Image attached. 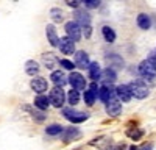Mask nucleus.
<instances>
[{"label": "nucleus", "mask_w": 156, "mask_h": 150, "mask_svg": "<svg viewBox=\"0 0 156 150\" xmlns=\"http://www.w3.org/2000/svg\"><path fill=\"white\" fill-rule=\"evenodd\" d=\"M114 89H112V86L111 84H103L101 88H98V92H97V97L101 100V102H105L108 103L109 100H112L114 97Z\"/></svg>", "instance_id": "9b49d317"}, {"label": "nucleus", "mask_w": 156, "mask_h": 150, "mask_svg": "<svg viewBox=\"0 0 156 150\" xmlns=\"http://www.w3.org/2000/svg\"><path fill=\"white\" fill-rule=\"evenodd\" d=\"M48 106H50V100H48L47 95L41 94V95H37V97L34 98V108H37L39 111H42V112H44Z\"/></svg>", "instance_id": "6ab92c4d"}, {"label": "nucleus", "mask_w": 156, "mask_h": 150, "mask_svg": "<svg viewBox=\"0 0 156 150\" xmlns=\"http://www.w3.org/2000/svg\"><path fill=\"white\" fill-rule=\"evenodd\" d=\"M42 62H44V66L47 69H53L56 64H58V58L55 53H51V52H47V53H42Z\"/></svg>", "instance_id": "a211bd4d"}, {"label": "nucleus", "mask_w": 156, "mask_h": 150, "mask_svg": "<svg viewBox=\"0 0 156 150\" xmlns=\"http://www.w3.org/2000/svg\"><path fill=\"white\" fill-rule=\"evenodd\" d=\"M62 130H64L62 125H59V123H51V125H48V127L45 128V133H47L48 136H59V134L62 133Z\"/></svg>", "instance_id": "393cba45"}, {"label": "nucleus", "mask_w": 156, "mask_h": 150, "mask_svg": "<svg viewBox=\"0 0 156 150\" xmlns=\"http://www.w3.org/2000/svg\"><path fill=\"white\" fill-rule=\"evenodd\" d=\"M126 134H128L129 138H131L133 141H139L140 138L144 136V131L139 130V128H134V130H128V131H126Z\"/></svg>", "instance_id": "c85d7f7f"}, {"label": "nucleus", "mask_w": 156, "mask_h": 150, "mask_svg": "<svg viewBox=\"0 0 156 150\" xmlns=\"http://www.w3.org/2000/svg\"><path fill=\"white\" fill-rule=\"evenodd\" d=\"M153 148V144H148V145H144L142 148H137V150H151Z\"/></svg>", "instance_id": "c9c22d12"}, {"label": "nucleus", "mask_w": 156, "mask_h": 150, "mask_svg": "<svg viewBox=\"0 0 156 150\" xmlns=\"http://www.w3.org/2000/svg\"><path fill=\"white\" fill-rule=\"evenodd\" d=\"M75 56V67H80V69H87L89 64H90V61H89V55L84 52V50H78V52L73 53Z\"/></svg>", "instance_id": "9d476101"}, {"label": "nucleus", "mask_w": 156, "mask_h": 150, "mask_svg": "<svg viewBox=\"0 0 156 150\" xmlns=\"http://www.w3.org/2000/svg\"><path fill=\"white\" fill-rule=\"evenodd\" d=\"M67 83H70V86L73 88L75 91H83L86 89V80L80 72H70Z\"/></svg>", "instance_id": "423d86ee"}, {"label": "nucleus", "mask_w": 156, "mask_h": 150, "mask_svg": "<svg viewBox=\"0 0 156 150\" xmlns=\"http://www.w3.org/2000/svg\"><path fill=\"white\" fill-rule=\"evenodd\" d=\"M59 64L66 70H73L75 69V64H73L72 61H69V59H59Z\"/></svg>", "instance_id": "2f4dec72"}, {"label": "nucleus", "mask_w": 156, "mask_h": 150, "mask_svg": "<svg viewBox=\"0 0 156 150\" xmlns=\"http://www.w3.org/2000/svg\"><path fill=\"white\" fill-rule=\"evenodd\" d=\"M87 69H89V77H90V80H92L94 83H95L97 80H100V73H101V69H100V64H98L97 61L90 62Z\"/></svg>", "instance_id": "aec40b11"}, {"label": "nucleus", "mask_w": 156, "mask_h": 150, "mask_svg": "<svg viewBox=\"0 0 156 150\" xmlns=\"http://www.w3.org/2000/svg\"><path fill=\"white\" fill-rule=\"evenodd\" d=\"M76 138H80V130L76 127H69V128H64L62 133H61V139L64 142H70V141H75Z\"/></svg>", "instance_id": "ddd939ff"}, {"label": "nucleus", "mask_w": 156, "mask_h": 150, "mask_svg": "<svg viewBox=\"0 0 156 150\" xmlns=\"http://www.w3.org/2000/svg\"><path fill=\"white\" fill-rule=\"evenodd\" d=\"M64 30H66V36L69 38V39H72L73 42H78L81 39V27L78 23H75L73 20H69L66 22V25H64Z\"/></svg>", "instance_id": "39448f33"}, {"label": "nucleus", "mask_w": 156, "mask_h": 150, "mask_svg": "<svg viewBox=\"0 0 156 150\" xmlns=\"http://www.w3.org/2000/svg\"><path fill=\"white\" fill-rule=\"evenodd\" d=\"M25 72H27L30 77H34V75L39 72V64L34 59H28L27 62H25Z\"/></svg>", "instance_id": "4be33fe9"}, {"label": "nucleus", "mask_w": 156, "mask_h": 150, "mask_svg": "<svg viewBox=\"0 0 156 150\" xmlns=\"http://www.w3.org/2000/svg\"><path fill=\"white\" fill-rule=\"evenodd\" d=\"M62 116L66 117L69 122H72V123H81V122H84V120L89 119L87 112L76 111V109H73V108H64V109H62Z\"/></svg>", "instance_id": "f257e3e1"}, {"label": "nucleus", "mask_w": 156, "mask_h": 150, "mask_svg": "<svg viewBox=\"0 0 156 150\" xmlns=\"http://www.w3.org/2000/svg\"><path fill=\"white\" fill-rule=\"evenodd\" d=\"M83 98H84V103H86L87 106H92V105L95 103V98H97V97H95V95H94L92 92H90L89 89H87V91L84 89V94H83Z\"/></svg>", "instance_id": "cd10ccee"}, {"label": "nucleus", "mask_w": 156, "mask_h": 150, "mask_svg": "<svg viewBox=\"0 0 156 150\" xmlns=\"http://www.w3.org/2000/svg\"><path fill=\"white\" fill-rule=\"evenodd\" d=\"M73 22L78 23L80 27H84V25H90V14H89L86 9L78 8V9H75V12H73Z\"/></svg>", "instance_id": "6e6552de"}, {"label": "nucleus", "mask_w": 156, "mask_h": 150, "mask_svg": "<svg viewBox=\"0 0 156 150\" xmlns=\"http://www.w3.org/2000/svg\"><path fill=\"white\" fill-rule=\"evenodd\" d=\"M136 22L139 25V28H142V30H148L151 27V19H150L148 14H145V12H140L136 19Z\"/></svg>", "instance_id": "412c9836"}, {"label": "nucleus", "mask_w": 156, "mask_h": 150, "mask_svg": "<svg viewBox=\"0 0 156 150\" xmlns=\"http://www.w3.org/2000/svg\"><path fill=\"white\" fill-rule=\"evenodd\" d=\"M50 105H53L55 108H62V105L66 103V92H64L62 88L55 86L53 89L50 91Z\"/></svg>", "instance_id": "20e7f679"}, {"label": "nucleus", "mask_w": 156, "mask_h": 150, "mask_svg": "<svg viewBox=\"0 0 156 150\" xmlns=\"http://www.w3.org/2000/svg\"><path fill=\"white\" fill-rule=\"evenodd\" d=\"M50 78H51V81L55 83V86H58V88H62L64 84L67 83V78H66V75H64L62 70H53L51 75H50Z\"/></svg>", "instance_id": "f3484780"}, {"label": "nucleus", "mask_w": 156, "mask_h": 150, "mask_svg": "<svg viewBox=\"0 0 156 150\" xmlns=\"http://www.w3.org/2000/svg\"><path fill=\"white\" fill-rule=\"evenodd\" d=\"M45 34H47V41H48V44H50L51 47H58L59 38H58V33H56L55 25L48 23L47 27H45Z\"/></svg>", "instance_id": "4468645a"}, {"label": "nucleus", "mask_w": 156, "mask_h": 150, "mask_svg": "<svg viewBox=\"0 0 156 150\" xmlns=\"http://www.w3.org/2000/svg\"><path fill=\"white\" fill-rule=\"evenodd\" d=\"M84 33V38H90V34H92V27L90 25H84V27H81V34Z\"/></svg>", "instance_id": "473e14b6"}, {"label": "nucleus", "mask_w": 156, "mask_h": 150, "mask_svg": "<svg viewBox=\"0 0 156 150\" xmlns=\"http://www.w3.org/2000/svg\"><path fill=\"white\" fill-rule=\"evenodd\" d=\"M123 148H125V145H123V144H122V145H117V147H115V148H114V150H123Z\"/></svg>", "instance_id": "e433bc0d"}, {"label": "nucleus", "mask_w": 156, "mask_h": 150, "mask_svg": "<svg viewBox=\"0 0 156 150\" xmlns=\"http://www.w3.org/2000/svg\"><path fill=\"white\" fill-rule=\"evenodd\" d=\"M67 102L70 103V108L72 106H75L78 102H80V92L78 91H69V94H67Z\"/></svg>", "instance_id": "bb28decb"}, {"label": "nucleus", "mask_w": 156, "mask_h": 150, "mask_svg": "<svg viewBox=\"0 0 156 150\" xmlns=\"http://www.w3.org/2000/svg\"><path fill=\"white\" fill-rule=\"evenodd\" d=\"M100 80L105 81V84H112L115 80H117V73L112 67H106L103 69L101 73H100Z\"/></svg>", "instance_id": "dca6fc26"}, {"label": "nucleus", "mask_w": 156, "mask_h": 150, "mask_svg": "<svg viewBox=\"0 0 156 150\" xmlns=\"http://www.w3.org/2000/svg\"><path fill=\"white\" fill-rule=\"evenodd\" d=\"M58 47H59V52L64 53V55H72L75 53L76 50H75V42L72 39H69L67 36H64V38H59V41H58Z\"/></svg>", "instance_id": "0eeeda50"}, {"label": "nucleus", "mask_w": 156, "mask_h": 150, "mask_svg": "<svg viewBox=\"0 0 156 150\" xmlns=\"http://www.w3.org/2000/svg\"><path fill=\"white\" fill-rule=\"evenodd\" d=\"M106 109V114L111 116V117H117V116H120V112H122V103L119 102V100H109V102L106 103L105 106Z\"/></svg>", "instance_id": "f8f14e48"}, {"label": "nucleus", "mask_w": 156, "mask_h": 150, "mask_svg": "<svg viewBox=\"0 0 156 150\" xmlns=\"http://www.w3.org/2000/svg\"><path fill=\"white\" fill-rule=\"evenodd\" d=\"M106 61L109 62L111 66H115V67H119V69H122L123 64H125L123 59H122L119 55H117V53H111V55H108V56H106Z\"/></svg>", "instance_id": "5701e85b"}, {"label": "nucleus", "mask_w": 156, "mask_h": 150, "mask_svg": "<svg viewBox=\"0 0 156 150\" xmlns=\"http://www.w3.org/2000/svg\"><path fill=\"white\" fill-rule=\"evenodd\" d=\"M101 34H103V38H105V41L109 42V44L115 41V31L111 27H108V25H105V27L101 28Z\"/></svg>", "instance_id": "b1692460"}, {"label": "nucleus", "mask_w": 156, "mask_h": 150, "mask_svg": "<svg viewBox=\"0 0 156 150\" xmlns=\"http://www.w3.org/2000/svg\"><path fill=\"white\" fill-rule=\"evenodd\" d=\"M25 109L30 111V112H31V116H33V119H34V120H37V122H42V120L45 119V114H44L42 111H31L28 106H25Z\"/></svg>", "instance_id": "c756f323"}, {"label": "nucleus", "mask_w": 156, "mask_h": 150, "mask_svg": "<svg viewBox=\"0 0 156 150\" xmlns=\"http://www.w3.org/2000/svg\"><path fill=\"white\" fill-rule=\"evenodd\" d=\"M137 70H139V73H140L145 80H148L150 83H153V78L156 77V66L153 64V62H150L148 59L140 61Z\"/></svg>", "instance_id": "7ed1b4c3"}, {"label": "nucleus", "mask_w": 156, "mask_h": 150, "mask_svg": "<svg viewBox=\"0 0 156 150\" xmlns=\"http://www.w3.org/2000/svg\"><path fill=\"white\" fill-rule=\"evenodd\" d=\"M50 17H51V20H53V22L59 23V22L64 20V12L59 8H51L50 9Z\"/></svg>", "instance_id": "a878e982"}, {"label": "nucleus", "mask_w": 156, "mask_h": 150, "mask_svg": "<svg viewBox=\"0 0 156 150\" xmlns=\"http://www.w3.org/2000/svg\"><path fill=\"white\" fill-rule=\"evenodd\" d=\"M150 62H153V64L156 66V50H153V52H150V56L147 58Z\"/></svg>", "instance_id": "f704fd0d"}, {"label": "nucleus", "mask_w": 156, "mask_h": 150, "mask_svg": "<svg viewBox=\"0 0 156 150\" xmlns=\"http://www.w3.org/2000/svg\"><path fill=\"white\" fill-rule=\"evenodd\" d=\"M114 92H115V95L119 97L122 102H129L131 100V91H129V88H128V84H119L114 89Z\"/></svg>", "instance_id": "2eb2a0df"}, {"label": "nucleus", "mask_w": 156, "mask_h": 150, "mask_svg": "<svg viewBox=\"0 0 156 150\" xmlns=\"http://www.w3.org/2000/svg\"><path fill=\"white\" fill-rule=\"evenodd\" d=\"M128 88H129V91H131V95H134L136 98H145V97L150 95L148 86L142 80H136L133 83H129Z\"/></svg>", "instance_id": "f03ea898"}, {"label": "nucleus", "mask_w": 156, "mask_h": 150, "mask_svg": "<svg viewBox=\"0 0 156 150\" xmlns=\"http://www.w3.org/2000/svg\"><path fill=\"white\" fill-rule=\"evenodd\" d=\"M81 3H84L86 8H90V9H92V8H98L101 2H100V0H84V2H81Z\"/></svg>", "instance_id": "7c9ffc66"}, {"label": "nucleus", "mask_w": 156, "mask_h": 150, "mask_svg": "<svg viewBox=\"0 0 156 150\" xmlns=\"http://www.w3.org/2000/svg\"><path fill=\"white\" fill-rule=\"evenodd\" d=\"M30 86H31V89H33L34 92H37V95L44 94V92L48 89V83H47V80H45V78H42V77L31 78Z\"/></svg>", "instance_id": "1a4fd4ad"}, {"label": "nucleus", "mask_w": 156, "mask_h": 150, "mask_svg": "<svg viewBox=\"0 0 156 150\" xmlns=\"http://www.w3.org/2000/svg\"><path fill=\"white\" fill-rule=\"evenodd\" d=\"M67 6H70V8H73V9H78V6L81 5V2H78V0H67Z\"/></svg>", "instance_id": "72a5a7b5"}, {"label": "nucleus", "mask_w": 156, "mask_h": 150, "mask_svg": "<svg viewBox=\"0 0 156 150\" xmlns=\"http://www.w3.org/2000/svg\"><path fill=\"white\" fill-rule=\"evenodd\" d=\"M128 150H137V147H136V145H131V147H129Z\"/></svg>", "instance_id": "4c0bfd02"}]
</instances>
